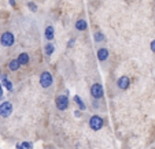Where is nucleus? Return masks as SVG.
Here are the masks:
<instances>
[{
    "label": "nucleus",
    "mask_w": 155,
    "mask_h": 149,
    "mask_svg": "<svg viewBox=\"0 0 155 149\" xmlns=\"http://www.w3.org/2000/svg\"><path fill=\"white\" fill-rule=\"evenodd\" d=\"M2 86H3V84H0V99L3 97V88Z\"/></svg>",
    "instance_id": "aec40b11"
},
{
    "label": "nucleus",
    "mask_w": 155,
    "mask_h": 149,
    "mask_svg": "<svg viewBox=\"0 0 155 149\" xmlns=\"http://www.w3.org/2000/svg\"><path fill=\"white\" fill-rule=\"evenodd\" d=\"M150 48H151V51L155 53V40L151 41V44H150Z\"/></svg>",
    "instance_id": "6ab92c4d"
},
{
    "label": "nucleus",
    "mask_w": 155,
    "mask_h": 149,
    "mask_svg": "<svg viewBox=\"0 0 155 149\" xmlns=\"http://www.w3.org/2000/svg\"><path fill=\"white\" fill-rule=\"evenodd\" d=\"M103 125H104V120H103V118L99 116V115H94V116L89 119V127H91L94 132L100 130L103 127Z\"/></svg>",
    "instance_id": "f03ea898"
},
{
    "label": "nucleus",
    "mask_w": 155,
    "mask_h": 149,
    "mask_svg": "<svg viewBox=\"0 0 155 149\" xmlns=\"http://www.w3.org/2000/svg\"><path fill=\"white\" fill-rule=\"evenodd\" d=\"M87 27H88L87 21H84V19H78V21L76 22V29H77V30H80V32H84V30H87Z\"/></svg>",
    "instance_id": "9b49d317"
},
{
    "label": "nucleus",
    "mask_w": 155,
    "mask_h": 149,
    "mask_svg": "<svg viewBox=\"0 0 155 149\" xmlns=\"http://www.w3.org/2000/svg\"><path fill=\"white\" fill-rule=\"evenodd\" d=\"M22 146H24L25 149H33V145L30 142H22Z\"/></svg>",
    "instance_id": "a211bd4d"
},
{
    "label": "nucleus",
    "mask_w": 155,
    "mask_h": 149,
    "mask_svg": "<svg viewBox=\"0 0 155 149\" xmlns=\"http://www.w3.org/2000/svg\"><path fill=\"white\" fill-rule=\"evenodd\" d=\"M74 103H76V104L78 105V108H80V109H85V104H84V101H82L81 97L77 96V94L74 96Z\"/></svg>",
    "instance_id": "2eb2a0df"
},
{
    "label": "nucleus",
    "mask_w": 155,
    "mask_h": 149,
    "mask_svg": "<svg viewBox=\"0 0 155 149\" xmlns=\"http://www.w3.org/2000/svg\"><path fill=\"white\" fill-rule=\"evenodd\" d=\"M55 104H56V107H58L59 111H64V109H68V107H69L68 96H66V94H61V96H58L56 97V100H55Z\"/></svg>",
    "instance_id": "20e7f679"
},
{
    "label": "nucleus",
    "mask_w": 155,
    "mask_h": 149,
    "mask_svg": "<svg viewBox=\"0 0 155 149\" xmlns=\"http://www.w3.org/2000/svg\"><path fill=\"white\" fill-rule=\"evenodd\" d=\"M74 115H76V116H80V115H81V112H80V111H76V112H74Z\"/></svg>",
    "instance_id": "5701e85b"
},
{
    "label": "nucleus",
    "mask_w": 155,
    "mask_h": 149,
    "mask_svg": "<svg viewBox=\"0 0 155 149\" xmlns=\"http://www.w3.org/2000/svg\"><path fill=\"white\" fill-rule=\"evenodd\" d=\"M94 37H95V41H96V43H102V41H104V36H103L102 32H96Z\"/></svg>",
    "instance_id": "dca6fc26"
},
{
    "label": "nucleus",
    "mask_w": 155,
    "mask_h": 149,
    "mask_svg": "<svg viewBox=\"0 0 155 149\" xmlns=\"http://www.w3.org/2000/svg\"><path fill=\"white\" fill-rule=\"evenodd\" d=\"M8 3H10V6H12V7H14V6H15V0H10Z\"/></svg>",
    "instance_id": "4be33fe9"
},
{
    "label": "nucleus",
    "mask_w": 155,
    "mask_h": 149,
    "mask_svg": "<svg viewBox=\"0 0 155 149\" xmlns=\"http://www.w3.org/2000/svg\"><path fill=\"white\" fill-rule=\"evenodd\" d=\"M12 112V104L10 101H4L0 104V116L2 118H8Z\"/></svg>",
    "instance_id": "39448f33"
},
{
    "label": "nucleus",
    "mask_w": 155,
    "mask_h": 149,
    "mask_svg": "<svg viewBox=\"0 0 155 149\" xmlns=\"http://www.w3.org/2000/svg\"><path fill=\"white\" fill-rule=\"evenodd\" d=\"M28 7H29V10L33 12L37 11V6H36V3H33V2H29V3H28Z\"/></svg>",
    "instance_id": "f3484780"
},
{
    "label": "nucleus",
    "mask_w": 155,
    "mask_h": 149,
    "mask_svg": "<svg viewBox=\"0 0 155 149\" xmlns=\"http://www.w3.org/2000/svg\"><path fill=\"white\" fill-rule=\"evenodd\" d=\"M54 51H55V45H54L52 43H47L45 47H44V52H45V55L51 56L54 53Z\"/></svg>",
    "instance_id": "ddd939ff"
},
{
    "label": "nucleus",
    "mask_w": 155,
    "mask_h": 149,
    "mask_svg": "<svg viewBox=\"0 0 155 149\" xmlns=\"http://www.w3.org/2000/svg\"><path fill=\"white\" fill-rule=\"evenodd\" d=\"M73 44H74V40H73V38H71V40L69 41V47H73Z\"/></svg>",
    "instance_id": "412c9836"
},
{
    "label": "nucleus",
    "mask_w": 155,
    "mask_h": 149,
    "mask_svg": "<svg viewBox=\"0 0 155 149\" xmlns=\"http://www.w3.org/2000/svg\"><path fill=\"white\" fill-rule=\"evenodd\" d=\"M52 81H54V78L50 71H43V73L40 74V85L44 89L50 88L51 85H52Z\"/></svg>",
    "instance_id": "7ed1b4c3"
},
{
    "label": "nucleus",
    "mask_w": 155,
    "mask_h": 149,
    "mask_svg": "<svg viewBox=\"0 0 155 149\" xmlns=\"http://www.w3.org/2000/svg\"><path fill=\"white\" fill-rule=\"evenodd\" d=\"M17 60L19 62V65H21V66H26L28 63H29L30 58H29V55H28L26 52H22V53H19V56L17 58Z\"/></svg>",
    "instance_id": "6e6552de"
},
{
    "label": "nucleus",
    "mask_w": 155,
    "mask_h": 149,
    "mask_svg": "<svg viewBox=\"0 0 155 149\" xmlns=\"http://www.w3.org/2000/svg\"><path fill=\"white\" fill-rule=\"evenodd\" d=\"M2 84H3V86H6L7 90H12V84L7 79V75H3L2 77Z\"/></svg>",
    "instance_id": "4468645a"
},
{
    "label": "nucleus",
    "mask_w": 155,
    "mask_h": 149,
    "mask_svg": "<svg viewBox=\"0 0 155 149\" xmlns=\"http://www.w3.org/2000/svg\"><path fill=\"white\" fill-rule=\"evenodd\" d=\"M91 94L94 99L99 100L103 97V94H104V90H103V86L100 84H94L91 86Z\"/></svg>",
    "instance_id": "423d86ee"
},
{
    "label": "nucleus",
    "mask_w": 155,
    "mask_h": 149,
    "mask_svg": "<svg viewBox=\"0 0 155 149\" xmlns=\"http://www.w3.org/2000/svg\"><path fill=\"white\" fill-rule=\"evenodd\" d=\"M15 43V37L11 32H3V34L0 36V44L3 47H11Z\"/></svg>",
    "instance_id": "f257e3e1"
},
{
    "label": "nucleus",
    "mask_w": 155,
    "mask_h": 149,
    "mask_svg": "<svg viewBox=\"0 0 155 149\" xmlns=\"http://www.w3.org/2000/svg\"><path fill=\"white\" fill-rule=\"evenodd\" d=\"M44 36H45V38H47L48 41H52L54 37H55V32H54V27H52V26H47V27H45Z\"/></svg>",
    "instance_id": "9d476101"
},
{
    "label": "nucleus",
    "mask_w": 155,
    "mask_h": 149,
    "mask_svg": "<svg viewBox=\"0 0 155 149\" xmlns=\"http://www.w3.org/2000/svg\"><path fill=\"white\" fill-rule=\"evenodd\" d=\"M107 58H108L107 48H99V49H97V59H99L100 62H104V60H107Z\"/></svg>",
    "instance_id": "1a4fd4ad"
},
{
    "label": "nucleus",
    "mask_w": 155,
    "mask_h": 149,
    "mask_svg": "<svg viewBox=\"0 0 155 149\" xmlns=\"http://www.w3.org/2000/svg\"><path fill=\"white\" fill-rule=\"evenodd\" d=\"M129 85H130V79H129V77L122 75L121 78H118L117 86H118L120 89H122V90H126V89L129 88Z\"/></svg>",
    "instance_id": "0eeeda50"
},
{
    "label": "nucleus",
    "mask_w": 155,
    "mask_h": 149,
    "mask_svg": "<svg viewBox=\"0 0 155 149\" xmlns=\"http://www.w3.org/2000/svg\"><path fill=\"white\" fill-rule=\"evenodd\" d=\"M21 149H24V146H22V148H21Z\"/></svg>",
    "instance_id": "b1692460"
},
{
    "label": "nucleus",
    "mask_w": 155,
    "mask_h": 149,
    "mask_svg": "<svg viewBox=\"0 0 155 149\" xmlns=\"http://www.w3.org/2000/svg\"><path fill=\"white\" fill-rule=\"evenodd\" d=\"M19 67H21V65H19V62H18L17 59H12V60L8 62V68L11 71H18Z\"/></svg>",
    "instance_id": "f8f14e48"
}]
</instances>
